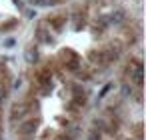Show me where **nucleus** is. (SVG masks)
Returning a JSON list of instances; mask_svg holds the SVG:
<instances>
[{"label": "nucleus", "mask_w": 146, "mask_h": 140, "mask_svg": "<svg viewBox=\"0 0 146 140\" xmlns=\"http://www.w3.org/2000/svg\"><path fill=\"white\" fill-rule=\"evenodd\" d=\"M140 36V14L122 0H70L36 22L28 52L30 62L88 84L138 52Z\"/></svg>", "instance_id": "obj_1"}, {"label": "nucleus", "mask_w": 146, "mask_h": 140, "mask_svg": "<svg viewBox=\"0 0 146 140\" xmlns=\"http://www.w3.org/2000/svg\"><path fill=\"white\" fill-rule=\"evenodd\" d=\"M26 12V0H0V36L14 32Z\"/></svg>", "instance_id": "obj_2"}, {"label": "nucleus", "mask_w": 146, "mask_h": 140, "mask_svg": "<svg viewBox=\"0 0 146 140\" xmlns=\"http://www.w3.org/2000/svg\"><path fill=\"white\" fill-rule=\"evenodd\" d=\"M10 90H12V74L6 62L0 58V94H10Z\"/></svg>", "instance_id": "obj_3"}, {"label": "nucleus", "mask_w": 146, "mask_h": 140, "mask_svg": "<svg viewBox=\"0 0 146 140\" xmlns=\"http://www.w3.org/2000/svg\"><path fill=\"white\" fill-rule=\"evenodd\" d=\"M30 2H38V4H50V6H58V4H66L70 0H30Z\"/></svg>", "instance_id": "obj_4"}]
</instances>
